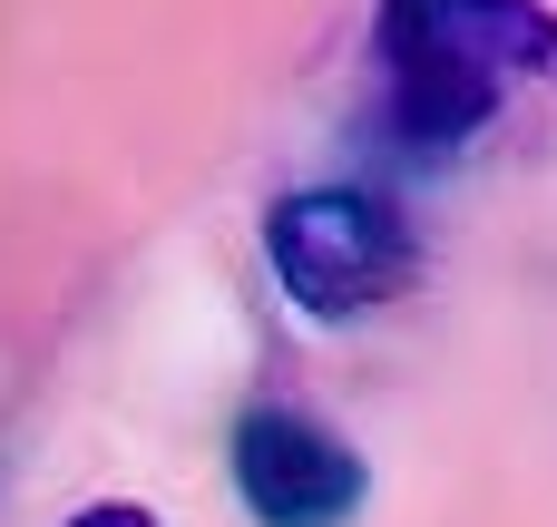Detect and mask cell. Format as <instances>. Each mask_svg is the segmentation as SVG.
Here are the masks:
<instances>
[{
    "label": "cell",
    "mask_w": 557,
    "mask_h": 527,
    "mask_svg": "<svg viewBox=\"0 0 557 527\" xmlns=\"http://www.w3.org/2000/svg\"><path fill=\"white\" fill-rule=\"evenodd\" d=\"M69 527H157L147 509H127V499H98V509H78Z\"/></svg>",
    "instance_id": "cell-4"
},
{
    "label": "cell",
    "mask_w": 557,
    "mask_h": 527,
    "mask_svg": "<svg viewBox=\"0 0 557 527\" xmlns=\"http://www.w3.org/2000/svg\"><path fill=\"white\" fill-rule=\"evenodd\" d=\"M539 68H557L548 0H382V108L411 147L480 137Z\"/></svg>",
    "instance_id": "cell-1"
},
{
    "label": "cell",
    "mask_w": 557,
    "mask_h": 527,
    "mask_svg": "<svg viewBox=\"0 0 557 527\" xmlns=\"http://www.w3.org/2000/svg\"><path fill=\"white\" fill-rule=\"evenodd\" d=\"M264 264H274L294 313L352 323V313L421 284V235L372 186H294V196L264 205Z\"/></svg>",
    "instance_id": "cell-2"
},
{
    "label": "cell",
    "mask_w": 557,
    "mask_h": 527,
    "mask_svg": "<svg viewBox=\"0 0 557 527\" xmlns=\"http://www.w3.org/2000/svg\"><path fill=\"white\" fill-rule=\"evenodd\" d=\"M235 499L255 527H352L372 499V469L352 440H333L304 411H245L235 421Z\"/></svg>",
    "instance_id": "cell-3"
}]
</instances>
